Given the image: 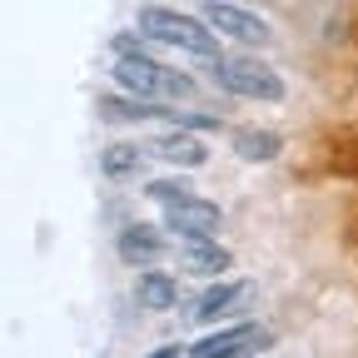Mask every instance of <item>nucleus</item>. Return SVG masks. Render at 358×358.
Here are the masks:
<instances>
[{
    "mask_svg": "<svg viewBox=\"0 0 358 358\" xmlns=\"http://www.w3.org/2000/svg\"><path fill=\"white\" fill-rule=\"evenodd\" d=\"M115 80H120V90L124 95H134V100H150V105H185V100H194L199 95V85L185 75V70H174V65H159L155 55H145L134 40H115Z\"/></svg>",
    "mask_w": 358,
    "mask_h": 358,
    "instance_id": "nucleus-1",
    "label": "nucleus"
},
{
    "mask_svg": "<svg viewBox=\"0 0 358 358\" xmlns=\"http://www.w3.org/2000/svg\"><path fill=\"white\" fill-rule=\"evenodd\" d=\"M134 25H140V40H150V45H164V50H179V55H194L204 65L219 60V35L199 15H185V10H174V6H145Z\"/></svg>",
    "mask_w": 358,
    "mask_h": 358,
    "instance_id": "nucleus-2",
    "label": "nucleus"
},
{
    "mask_svg": "<svg viewBox=\"0 0 358 358\" xmlns=\"http://www.w3.org/2000/svg\"><path fill=\"white\" fill-rule=\"evenodd\" d=\"M209 70H214L219 90H229L239 100H259V105H279L284 100V75L268 60H259V55H219Z\"/></svg>",
    "mask_w": 358,
    "mask_h": 358,
    "instance_id": "nucleus-3",
    "label": "nucleus"
},
{
    "mask_svg": "<svg viewBox=\"0 0 358 358\" xmlns=\"http://www.w3.org/2000/svg\"><path fill=\"white\" fill-rule=\"evenodd\" d=\"M199 20H204L214 35H224V40L244 45V50H259V45H268V40H274L268 20H264L259 10L234 6V0H204V15H199Z\"/></svg>",
    "mask_w": 358,
    "mask_h": 358,
    "instance_id": "nucleus-4",
    "label": "nucleus"
},
{
    "mask_svg": "<svg viewBox=\"0 0 358 358\" xmlns=\"http://www.w3.org/2000/svg\"><path fill=\"white\" fill-rule=\"evenodd\" d=\"M164 229L169 234H179V239H219V229H224V209L214 204V199H204V194H179V199H169L164 204Z\"/></svg>",
    "mask_w": 358,
    "mask_h": 358,
    "instance_id": "nucleus-5",
    "label": "nucleus"
},
{
    "mask_svg": "<svg viewBox=\"0 0 358 358\" xmlns=\"http://www.w3.org/2000/svg\"><path fill=\"white\" fill-rule=\"evenodd\" d=\"M249 294H254V284L249 279H219V284H209L199 299H194V308H189V319L194 324H214V319H229L234 308H244L249 303Z\"/></svg>",
    "mask_w": 358,
    "mask_h": 358,
    "instance_id": "nucleus-6",
    "label": "nucleus"
},
{
    "mask_svg": "<svg viewBox=\"0 0 358 358\" xmlns=\"http://www.w3.org/2000/svg\"><path fill=\"white\" fill-rule=\"evenodd\" d=\"M259 343H264V329H259V324H229V329L199 338L185 358H244V353L259 348Z\"/></svg>",
    "mask_w": 358,
    "mask_h": 358,
    "instance_id": "nucleus-7",
    "label": "nucleus"
},
{
    "mask_svg": "<svg viewBox=\"0 0 358 358\" xmlns=\"http://www.w3.org/2000/svg\"><path fill=\"white\" fill-rule=\"evenodd\" d=\"M115 249H120V259H124L129 268H150V264H159V254H164V229L134 219V224H124V229H120Z\"/></svg>",
    "mask_w": 358,
    "mask_h": 358,
    "instance_id": "nucleus-8",
    "label": "nucleus"
},
{
    "mask_svg": "<svg viewBox=\"0 0 358 358\" xmlns=\"http://www.w3.org/2000/svg\"><path fill=\"white\" fill-rule=\"evenodd\" d=\"M150 155L164 159V164H179V169H199L209 159V145L194 129H169V134H159V140L150 145Z\"/></svg>",
    "mask_w": 358,
    "mask_h": 358,
    "instance_id": "nucleus-9",
    "label": "nucleus"
},
{
    "mask_svg": "<svg viewBox=\"0 0 358 358\" xmlns=\"http://www.w3.org/2000/svg\"><path fill=\"white\" fill-rule=\"evenodd\" d=\"M134 303L150 308V313H169L179 303V284L164 274V268H140V279H134Z\"/></svg>",
    "mask_w": 358,
    "mask_h": 358,
    "instance_id": "nucleus-10",
    "label": "nucleus"
},
{
    "mask_svg": "<svg viewBox=\"0 0 358 358\" xmlns=\"http://www.w3.org/2000/svg\"><path fill=\"white\" fill-rule=\"evenodd\" d=\"M229 249H224L219 239H189L185 244V268L199 279H219V274H229Z\"/></svg>",
    "mask_w": 358,
    "mask_h": 358,
    "instance_id": "nucleus-11",
    "label": "nucleus"
},
{
    "mask_svg": "<svg viewBox=\"0 0 358 358\" xmlns=\"http://www.w3.org/2000/svg\"><path fill=\"white\" fill-rule=\"evenodd\" d=\"M234 155L249 164H268V159L284 155V140L274 129H234Z\"/></svg>",
    "mask_w": 358,
    "mask_h": 358,
    "instance_id": "nucleus-12",
    "label": "nucleus"
},
{
    "mask_svg": "<svg viewBox=\"0 0 358 358\" xmlns=\"http://www.w3.org/2000/svg\"><path fill=\"white\" fill-rule=\"evenodd\" d=\"M145 145H134V140H115V145H105V155H100V169H105V179H129V174H140L145 169Z\"/></svg>",
    "mask_w": 358,
    "mask_h": 358,
    "instance_id": "nucleus-13",
    "label": "nucleus"
},
{
    "mask_svg": "<svg viewBox=\"0 0 358 358\" xmlns=\"http://www.w3.org/2000/svg\"><path fill=\"white\" fill-rule=\"evenodd\" d=\"M145 194L164 209L169 199H179V194H189V185H185V179H150V185H145Z\"/></svg>",
    "mask_w": 358,
    "mask_h": 358,
    "instance_id": "nucleus-14",
    "label": "nucleus"
},
{
    "mask_svg": "<svg viewBox=\"0 0 358 358\" xmlns=\"http://www.w3.org/2000/svg\"><path fill=\"white\" fill-rule=\"evenodd\" d=\"M145 358H185V353H179V343H164V348H155V353H145Z\"/></svg>",
    "mask_w": 358,
    "mask_h": 358,
    "instance_id": "nucleus-15",
    "label": "nucleus"
}]
</instances>
